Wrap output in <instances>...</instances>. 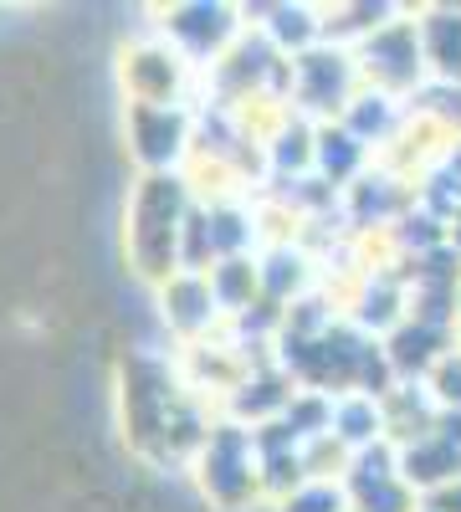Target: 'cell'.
Here are the masks:
<instances>
[{
	"instance_id": "obj_22",
	"label": "cell",
	"mask_w": 461,
	"mask_h": 512,
	"mask_svg": "<svg viewBox=\"0 0 461 512\" xmlns=\"http://www.w3.org/2000/svg\"><path fill=\"white\" fill-rule=\"evenodd\" d=\"M451 251H456V256H461V221H456V226H451Z\"/></svg>"
},
{
	"instance_id": "obj_20",
	"label": "cell",
	"mask_w": 461,
	"mask_h": 512,
	"mask_svg": "<svg viewBox=\"0 0 461 512\" xmlns=\"http://www.w3.org/2000/svg\"><path fill=\"white\" fill-rule=\"evenodd\" d=\"M426 390H431V400H436L441 410H461V349H451V354L436 364V374L426 379Z\"/></svg>"
},
{
	"instance_id": "obj_1",
	"label": "cell",
	"mask_w": 461,
	"mask_h": 512,
	"mask_svg": "<svg viewBox=\"0 0 461 512\" xmlns=\"http://www.w3.org/2000/svg\"><path fill=\"white\" fill-rule=\"evenodd\" d=\"M200 205V190L190 185V175H139L129 190V262L134 277L149 287H164L180 272V241H185V221Z\"/></svg>"
},
{
	"instance_id": "obj_15",
	"label": "cell",
	"mask_w": 461,
	"mask_h": 512,
	"mask_svg": "<svg viewBox=\"0 0 461 512\" xmlns=\"http://www.w3.org/2000/svg\"><path fill=\"white\" fill-rule=\"evenodd\" d=\"M400 477L421 492V502L451 482H461V446L446 441L441 431H431L426 441H415V446H400Z\"/></svg>"
},
{
	"instance_id": "obj_3",
	"label": "cell",
	"mask_w": 461,
	"mask_h": 512,
	"mask_svg": "<svg viewBox=\"0 0 461 512\" xmlns=\"http://www.w3.org/2000/svg\"><path fill=\"white\" fill-rule=\"evenodd\" d=\"M364 93V77L349 47L323 41V47L303 52L292 62V88H287V113H298L308 123H339L349 113V103Z\"/></svg>"
},
{
	"instance_id": "obj_8",
	"label": "cell",
	"mask_w": 461,
	"mask_h": 512,
	"mask_svg": "<svg viewBox=\"0 0 461 512\" xmlns=\"http://www.w3.org/2000/svg\"><path fill=\"white\" fill-rule=\"evenodd\" d=\"M344 492H349L354 512H421V492L400 477V446L395 441L359 451L349 461Z\"/></svg>"
},
{
	"instance_id": "obj_5",
	"label": "cell",
	"mask_w": 461,
	"mask_h": 512,
	"mask_svg": "<svg viewBox=\"0 0 461 512\" xmlns=\"http://www.w3.org/2000/svg\"><path fill=\"white\" fill-rule=\"evenodd\" d=\"M246 11L221 6V0H180L164 11L159 36L190 62V67H216L236 41L251 31V21H241Z\"/></svg>"
},
{
	"instance_id": "obj_18",
	"label": "cell",
	"mask_w": 461,
	"mask_h": 512,
	"mask_svg": "<svg viewBox=\"0 0 461 512\" xmlns=\"http://www.w3.org/2000/svg\"><path fill=\"white\" fill-rule=\"evenodd\" d=\"M205 277H211L216 308L226 313V323L262 303V267H257V256H231V262H216Z\"/></svg>"
},
{
	"instance_id": "obj_12",
	"label": "cell",
	"mask_w": 461,
	"mask_h": 512,
	"mask_svg": "<svg viewBox=\"0 0 461 512\" xmlns=\"http://www.w3.org/2000/svg\"><path fill=\"white\" fill-rule=\"evenodd\" d=\"M246 16H257V21H251V31H262L272 41V52L287 57V62H298L303 52H313V47H323V41H328L323 11H313V6L277 0V6H257V11H246Z\"/></svg>"
},
{
	"instance_id": "obj_2",
	"label": "cell",
	"mask_w": 461,
	"mask_h": 512,
	"mask_svg": "<svg viewBox=\"0 0 461 512\" xmlns=\"http://www.w3.org/2000/svg\"><path fill=\"white\" fill-rule=\"evenodd\" d=\"M195 472V487L200 497L211 502L216 512H251L267 487H262V456H257V431L251 425H236V420H216L205 446L195 451L190 461Z\"/></svg>"
},
{
	"instance_id": "obj_7",
	"label": "cell",
	"mask_w": 461,
	"mask_h": 512,
	"mask_svg": "<svg viewBox=\"0 0 461 512\" xmlns=\"http://www.w3.org/2000/svg\"><path fill=\"white\" fill-rule=\"evenodd\" d=\"M129 154L144 175H185L195 154L190 108H129Z\"/></svg>"
},
{
	"instance_id": "obj_21",
	"label": "cell",
	"mask_w": 461,
	"mask_h": 512,
	"mask_svg": "<svg viewBox=\"0 0 461 512\" xmlns=\"http://www.w3.org/2000/svg\"><path fill=\"white\" fill-rule=\"evenodd\" d=\"M426 507H431V512H461V482H451V487L431 492V497H426Z\"/></svg>"
},
{
	"instance_id": "obj_14",
	"label": "cell",
	"mask_w": 461,
	"mask_h": 512,
	"mask_svg": "<svg viewBox=\"0 0 461 512\" xmlns=\"http://www.w3.org/2000/svg\"><path fill=\"white\" fill-rule=\"evenodd\" d=\"M257 267H262V303H272V308L303 303L308 287H313V262H308V251H298L292 241L262 246V251H257Z\"/></svg>"
},
{
	"instance_id": "obj_11",
	"label": "cell",
	"mask_w": 461,
	"mask_h": 512,
	"mask_svg": "<svg viewBox=\"0 0 461 512\" xmlns=\"http://www.w3.org/2000/svg\"><path fill=\"white\" fill-rule=\"evenodd\" d=\"M339 123L349 128V134H354L364 149H374V159H385V154L405 139V128H410V103L364 88V93L349 103V113H344Z\"/></svg>"
},
{
	"instance_id": "obj_16",
	"label": "cell",
	"mask_w": 461,
	"mask_h": 512,
	"mask_svg": "<svg viewBox=\"0 0 461 512\" xmlns=\"http://www.w3.org/2000/svg\"><path fill=\"white\" fill-rule=\"evenodd\" d=\"M421 41L431 82H456L461 88V6H421Z\"/></svg>"
},
{
	"instance_id": "obj_10",
	"label": "cell",
	"mask_w": 461,
	"mask_h": 512,
	"mask_svg": "<svg viewBox=\"0 0 461 512\" xmlns=\"http://www.w3.org/2000/svg\"><path fill=\"white\" fill-rule=\"evenodd\" d=\"M380 344H385L395 384H426L436 374V364L456 349V333L436 328V323H421V318H405L390 338H380Z\"/></svg>"
},
{
	"instance_id": "obj_17",
	"label": "cell",
	"mask_w": 461,
	"mask_h": 512,
	"mask_svg": "<svg viewBox=\"0 0 461 512\" xmlns=\"http://www.w3.org/2000/svg\"><path fill=\"white\" fill-rule=\"evenodd\" d=\"M333 441H344L354 456L369 451V446H380L390 441L385 431V400H374V395H333Z\"/></svg>"
},
{
	"instance_id": "obj_6",
	"label": "cell",
	"mask_w": 461,
	"mask_h": 512,
	"mask_svg": "<svg viewBox=\"0 0 461 512\" xmlns=\"http://www.w3.org/2000/svg\"><path fill=\"white\" fill-rule=\"evenodd\" d=\"M190 62L170 47L164 36H149L139 47L123 52V93H129V108H185V88H190Z\"/></svg>"
},
{
	"instance_id": "obj_13",
	"label": "cell",
	"mask_w": 461,
	"mask_h": 512,
	"mask_svg": "<svg viewBox=\"0 0 461 512\" xmlns=\"http://www.w3.org/2000/svg\"><path fill=\"white\" fill-rule=\"evenodd\" d=\"M380 164L374 159V149H364L344 123H323L318 128V159H313V175L323 180V185H333V190H349V185H359L369 169Z\"/></svg>"
},
{
	"instance_id": "obj_24",
	"label": "cell",
	"mask_w": 461,
	"mask_h": 512,
	"mask_svg": "<svg viewBox=\"0 0 461 512\" xmlns=\"http://www.w3.org/2000/svg\"><path fill=\"white\" fill-rule=\"evenodd\" d=\"M421 512H431V507H426V502H421Z\"/></svg>"
},
{
	"instance_id": "obj_19",
	"label": "cell",
	"mask_w": 461,
	"mask_h": 512,
	"mask_svg": "<svg viewBox=\"0 0 461 512\" xmlns=\"http://www.w3.org/2000/svg\"><path fill=\"white\" fill-rule=\"evenodd\" d=\"M277 512H354L344 482H303L298 492H287L282 502H272Z\"/></svg>"
},
{
	"instance_id": "obj_23",
	"label": "cell",
	"mask_w": 461,
	"mask_h": 512,
	"mask_svg": "<svg viewBox=\"0 0 461 512\" xmlns=\"http://www.w3.org/2000/svg\"><path fill=\"white\" fill-rule=\"evenodd\" d=\"M451 333H456V349H461V303H456V328Z\"/></svg>"
},
{
	"instance_id": "obj_9",
	"label": "cell",
	"mask_w": 461,
	"mask_h": 512,
	"mask_svg": "<svg viewBox=\"0 0 461 512\" xmlns=\"http://www.w3.org/2000/svg\"><path fill=\"white\" fill-rule=\"evenodd\" d=\"M154 303H159L164 328H170L185 349L205 344V338H211V333L226 323V313L216 308L211 277H200V272H175L164 287H154Z\"/></svg>"
},
{
	"instance_id": "obj_4",
	"label": "cell",
	"mask_w": 461,
	"mask_h": 512,
	"mask_svg": "<svg viewBox=\"0 0 461 512\" xmlns=\"http://www.w3.org/2000/svg\"><path fill=\"white\" fill-rule=\"evenodd\" d=\"M354 62H359L364 88L410 103V98L431 82L426 41H421V16H415V11H400L390 26H380L374 36L359 41V47H354Z\"/></svg>"
}]
</instances>
